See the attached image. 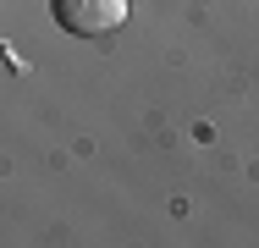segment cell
Returning <instances> with one entry per match:
<instances>
[{"label": "cell", "instance_id": "6da1fadb", "mask_svg": "<svg viewBox=\"0 0 259 248\" xmlns=\"http://www.w3.org/2000/svg\"><path fill=\"white\" fill-rule=\"evenodd\" d=\"M50 17L66 33L94 39V33H110L127 22V0H50Z\"/></svg>", "mask_w": 259, "mask_h": 248}]
</instances>
